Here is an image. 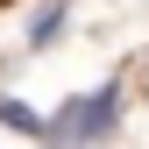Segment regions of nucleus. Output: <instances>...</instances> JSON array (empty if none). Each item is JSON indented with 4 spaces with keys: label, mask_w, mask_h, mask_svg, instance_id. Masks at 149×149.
Segmentation results:
<instances>
[{
    "label": "nucleus",
    "mask_w": 149,
    "mask_h": 149,
    "mask_svg": "<svg viewBox=\"0 0 149 149\" xmlns=\"http://www.w3.org/2000/svg\"><path fill=\"white\" fill-rule=\"evenodd\" d=\"M114 107H121L114 85L85 92V100H71L64 114H57V135H64V142H92V135H107V128H114Z\"/></svg>",
    "instance_id": "1"
},
{
    "label": "nucleus",
    "mask_w": 149,
    "mask_h": 149,
    "mask_svg": "<svg viewBox=\"0 0 149 149\" xmlns=\"http://www.w3.org/2000/svg\"><path fill=\"white\" fill-rule=\"evenodd\" d=\"M0 128H22V135H43V114H36L29 100H14V92H0Z\"/></svg>",
    "instance_id": "2"
}]
</instances>
